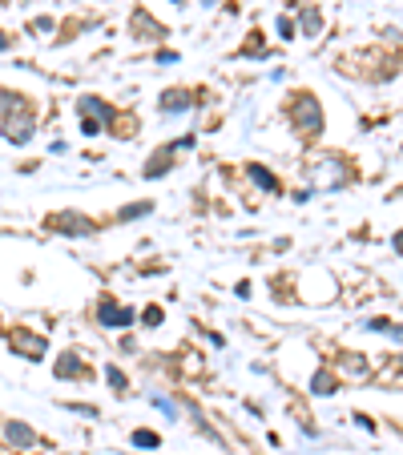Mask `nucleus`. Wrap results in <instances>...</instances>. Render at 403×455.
Wrapping results in <instances>:
<instances>
[{
  "label": "nucleus",
  "instance_id": "nucleus-1",
  "mask_svg": "<svg viewBox=\"0 0 403 455\" xmlns=\"http://www.w3.org/2000/svg\"><path fill=\"white\" fill-rule=\"evenodd\" d=\"M294 101H299V105H294V121H299V129H303V133H319V129H323V113H319V101H315V97H294Z\"/></svg>",
  "mask_w": 403,
  "mask_h": 455
},
{
  "label": "nucleus",
  "instance_id": "nucleus-2",
  "mask_svg": "<svg viewBox=\"0 0 403 455\" xmlns=\"http://www.w3.org/2000/svg\"><path fill=\"white\" fill-rule=\"evenodd\" d=\"M4 137L17 142V145H24L32 137V113H28L24 105H21V113H8V117H4Z\"/></svg>",
  "mask_w": 403,
  "mask_h": 455
},
{
  "label": "nucleus",
  "instance_id": "nucleus-3",
  "mask_svg": "<svg viewBox=\"0 0 403 455\" xmlns=\"http://www.w3.org/2000/svg\"><path fill=\"white\" fill-rule=\"evenodd\" d=\"M45 338L41 335H28V331H12V351H21L24 359H41L45 355Z\"/></svg>",
  "mask_w": 403,
  "mask_h": 455
},
{
  "label": "nucleus",
  "instance_id": "nucleus-4",
  "mask_svg": "<svg viewBox=\"0 0 403 455\" xmlns=\"http://www.w3.org/2000/svg\"><path fill=\"white\" fill-rule=\"evenodd\" d=\"M8 443H17V447H32V443H37V435L28 432L24 423H8Z\"/></svg>",
  "mask_w": 403,
  "mask_h": 455
},
{
  "label": "nucleus",
  "instance_id": "nucleus-5",
  "mask_svg": "<svg viewBox=\"0 0 403 455\" xmlns=\"http://www.w3.org/2000/svg\"><path fill=\"white\" fill-rule=\"evenodd\" d=\"M53 226H69L65 234H85V230H89V222H85V217H77V214H61V217H53Z\"/></svg>",
  "mask_w": 403,
  "mask_h": 455
},
{
  "label": "nucleus",
  "instance_id": "nucleus-6",
  "mask_svg": "<svg viewBox=\"0 0 403 455\" xmlns=\"http://www.w3.org/2000/svg\"><path fill=\"white\" fill-rule=\"evenodd\" d=\"M101 322H105V327H113V322L125 327V322H133V311H113V307L105 302V307H101Z\"/></svg>",
  "mask_w": 403,
  "mask_h": 455
},
{
  "label": "nucleus",
  "instance_id": "nucleus-7",
  "mask_svg": "<svg viewBox=\"0 0 403 455\" xmlns=\"http://www.w3.org/2000/svg\"><path fill=\"white\" fill-rule=\"evenodd\" d=\"M77 371L85 375V362H77V355H65V362H57V375H61V379H69Z\"/></svg>",
  "mask_w": 403,
  "mask_h": 455
},
{
  "label": "nucleus",
  "instance_id": "nucleus-8",
  "mask_svg": "<svg viewBox=\"0 0 403 455\" xmlns=\"http://www.w3.org/2000/svg\"><path fill=\"white\" fill-rule=\"evenodd\" d=\"M190 101H186V93H166V101H162V109H186Z\"/></svg>",
  "mask_w": 403,
  "mask_h": 455
},
{
  "label": "nucleus",
  "instance_id": "nucleus-9",
  "mask_svg": "<svg viewBox=\"0 0 403 455\" xmlns=\"http://www.w3.org/2000/svg\"><path fill=\"white\" fill-rule=\"evenodd\" d=\"M250 177H254V182H259V186H266V190H279V186H274V177H266V173H262V169H250Z\"/></svg>",
  "mask_w": 403,
  "mask_h": 455
},
{
  "label": "nucleus",
  "instance_id": "nucleus-10",
  "mask_svg": "<svg viewBox=\"0 0 403 455\" xmlns=\"http://www.w3.org/2000/svg\"><path fill=\"white\" fill-rule=\"evenodd\" d=\"M303 28H307V32H319V12H303Z\"/></svg>",
  "mask_w": 403,
  "mask_h": 455
},
{
  "label": "nucleus",
  "instance_id": "nucleus-11",
  "mask_svg": "<svg viewBox=\"0 0 403 455\" xmlns=\"http://www.w3.org/2000/svg\"><path fill=\"white\" fill-rule=\"evenodd\" d=\"M133 439H138L142 447H153V443H158V435H149V432H138V435H133Z\"/></svg>",
  "mask_w": 403,
  "mask_h": 455
},
{
  "label": "nucleus",
  "instance_id": "nucleus-12",
  "mask_svg": "<svg viewBox=\"0 0 403 455\" xmlns=\"http://www.w3.org/2000/svg\"><path fill=\"white\" fill-rule=\"evenodd\" d=\"M105 375H109V383H113V387H125V375H121V371H113V367H109Z\"/></svg>",
  "mask_w": 403,
  "mask_h": 455
},
{
  "label": "nucleus",
  "instance_id": "nucleus-13",
  "mask_svg": "<svg viewBox=\"0 0 403 455\" xmlns=\"http://www.w3.org/2000/svg\"><path fill=\"white\" fill-rule=\"evenodd\" d=\"M0 48H8V37H4V32H0Z\"/></svg>",
  "mask_w": 403,
  "mask_h": 455
}]
</instances>
